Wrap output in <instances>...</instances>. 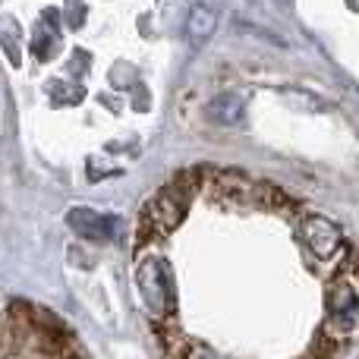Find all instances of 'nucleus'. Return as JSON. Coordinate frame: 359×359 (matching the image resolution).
<instances>
[{"label": "nucleus", "instance_id": "f257e3e1", "mask_svg": "<svg viewBox=\"0 0 359 359\" xmlns=\"http://www.w3.org/2000/svg\"><path fill=\"white\" fill-rule=\"evenodd\" d=\"M133 280L161 359H344L359 249L271 180L192 164L139 208Z\"/></svg>", "mask_w": 359, "mask_h": 359}, {"label": "nucleus", "instance_id": "f03ea898", "mask_svg": "<svg viewBox=\"0 0 359 359\" xmlns=\"http://www.w3.org/2000/svg\"><path fill=\"white\" fill-rule=\"evenodd\" d=\"M0 359H88L82 341L57 312L32 299H6Z\"/></svg>", "mask_w": 359, "mask_h": 359}, {"label": "nucleus", "instance_id": "7ed1b4c3", "mask_svg": "<svg viewBox=\"0 0 359 359\" xmlns=\"http://www.w3.org/2000/svg\"><path fill=\"white\" fill-rule=\"evenodd\" d=\"M67 224L76 230V236L92 240V243L107 240V236H111V230H114V217L98 215V211H92V208H73L67 215Z\"/></svg>", "mask_w": 359, "mask_h": 359}, {"label": "nucleus", "instance_id": "20e7f679", "mask_svg": "<svg viewBox=\"0 0 359 359\" xmlns=\"http://www.w3.org/2000/svg\"><path fill=\"white\" fill-rule=\"evenodd\" d=\"M215 22H217V16L211 6H192L189 19H186V32H189L192 41H202V38H208L215 32Z\"/></svg>", "mask_w": 359, "mask_h": 359}]
</instances>
